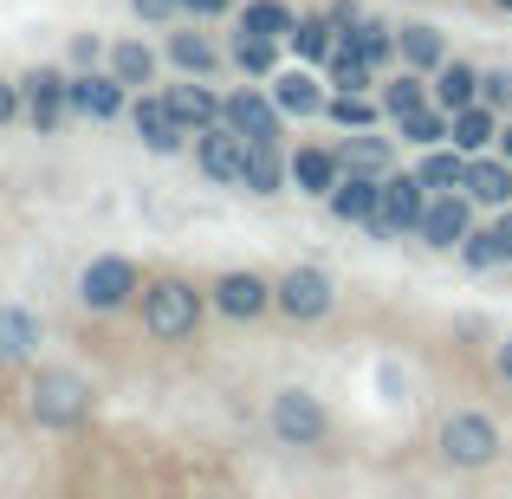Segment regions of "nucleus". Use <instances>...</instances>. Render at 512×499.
Segmentation results:
<instances>
[{
	"mask_svg": "<svg viewBox=\"0 0 512 499\" xmlns=\"http://www.w3.org/2000/svg\"><path fill=\"white\" fill-rule=\"evenodd\" d=\"M163 104L175 111V124H182L188 137H195V130H208V124H221V98H214L208 85H169Z\"/></svg>",
	"mask_w": 512,
	"mask_h": 499,
	"instance_id": "obj_17",
	"label": "nucleus"
},
{
	"mask_svg": "<svg viewBox=\"0 0 512 499\" xmlns=\"http://www.w3.org/2000/svg\"><path fill=\"white\" fill-rule=\"evenodd\" d=\"M461 247H467V260H474V266H500V247H493V227H487V234H467Z\"/></svg>",
	"mask_w": 512,
	"mask_h": 499,
	"instance_id": "obj_37",
	"label": "nucleus"
},
{
	"mask_svg": "<svg viewBox=\"0 0 512 499\" xmlns=\"http://www.w3.org/2000/svg\"><path fill=\"white\" fill-rule=\"evenodd\" d=\"M344 39H350V46H357V52H363L370 65H383L389 52H396V33H389V26H376V20H357V26H350Z\"/></svg>",
	"mask_w": 512,
	"mask_h": 499,
	"instance_id": "obj_34",
	"label": "nucleus"
},
{
	"mask_svg": "<svg viewBox=\"0 0 512 499\" xmlns=\"http://www.w3.org/2000/svg\"><path fill=\"white\" fill-rule=\"evenodd\" d=\"M325 117L344 130H370L376 124V104L363 98V91H338V98H325Z\"/></svg>",
	"mask_w": 512,
	"mask_h": 499,
	"instance_id": "obj_30",
	"label": "nucleus"
},
{
	"mask_svg": "<svg viewBox=\"0 0 512 499\" xmlns=\"http://www.w3.org/2000/svg\"><path fill=\"white\" fill-rule=\"evenodd\" d=\"M137 7V20H169V13H182V0H130Z\"/></svg>",
	"mask_w": 512,
	"mask_h": 499,
	"instance_id": "obj_39",
	"label": "nucleus"
},
{
	"mask_svg": "<svg viewBox=\"0 0 512 499\" xmlns=\"http://www.w3.org/2000/svg\"><path fill=\"white\" fill-rule=\"evenodd\" d=\"M273 435L286 441V448H312V441H325V409H318V396H305V389H279L273 396Z\"/></svg>",
	"mask_w": 512,
	"mask_h": 499,
	"instance_id": "obj_7",
	"label": "nucleus"
},
{
	"mask_svg": "<svg viewBox=\"0 0 512 499\" xmlns=\"http://www.w3.org/2000/svg\"><path fill=\"white\" fill-rule=\"evenodd\" d=\"M422 104H428V85H422L415 72H402L396 85H383V117H396V124H402L409 111H422Z\"/></svg>",
	"mask_w": 512,
	"mask_h": 499,
	"instance_id": "obj_29",
	"label": "nucleus"
},
{
	"mask_svg": "<svg viewBox=\"0 0 512 499\" xmlns=\"http://www.w3.org/2000/svg\"><path fill=\"white\" fill-rule=\"evenodd\" d=\"M234 0H182V13H195V20H214V13H227Z\"/></svg>",
	"mask_w": 512,
	"mask_h": 499,
	"instance_id": "obj_40",
	"label": "nucleus"
},
{
	"mask_svg": "<svg viewBox=\"0 0 512 499\" xmlns=\"http://www.w3.org/2000/svg\"><path fill=\"white\" fill-rule=\"evenodd\" d=\"M448 124H454L448 111H428V104H422V111H409V117H402V137H409V143H422V150H435V143L448 137Z\"/></svg>",
	"mask_w": 512,
	"mask_h": 499,
	"instance_id": "obj_33",
	"label": "nucleus"
},
{
	"mask_svg": "<svg viewBox=\"0 0 512 499\" xmlns=\"http://www.w3.org/2000/svg\"><path fill=\"white\" fill-rule=\"evenodd\" d=\"M195 163L208 182H240V169H247V137L227 124H208L195 130Z\"/></svg>",
	"mask_w": 512,
	"mask_h": 499,
	"instance_id": "obj_10",
	"label": "nucleus"
},
{
	"mask_svg": "<svg viewBox=\"0 0 512 499\" xmlns=\"http://www.w3.org/2000/svg\"><path fill=\"white\" fill-rule=\"evenodd\" d=\"M214 312L221 318H260L266 305H273V286H266L260 273H227V279H214Z\"/></svg>",
	"mask_w": 512,
	"mask_h": 499,
	"instance_id": "obj_13",
	"label": "nucleus"
},
{
	"mask_svg": "<svg viewBox=\"0 0 512 499\" xmlns=\"http://www.w3.org/2000/svg\"><path fill=\"white\" fill-rule=\"evenodd\" d=\"M221 124L240 130L247 143H279V104L260 91H234V98H221Z\"/></svg>",
	"mask_w": 512,
	"mask_h": 499,
	"instance_id": "obj_12",
	"label": "nucleus"
},
{
	"mask_svg": "<svg viewBox=\"0 0 512 499\" xmlns=\"http://www.w3.org/2000/svg\"><path fill=\"white\" fill-rule=\"evenodd\" d=\"M111 72L137 91V85H150V78H156V52L143 46V39H117V46H111Z\"/></svg>",
	"mask_w": 512,
	"mask_h": 499,
	"instance_id": "obj_27",
	"label": "nucleus"
},
{
	"mask_svg": "<svg viewBox=\"0 0 512 499\" xmlns=\"http://www.w3.org/2000/svg\"><path fill=\"white\" fill-rule=\"evenodd\" d=\"M467 201H480V208H506L512 201V156L506 163H493V156H480V163H467Z\"/></svg>",
	"mask_w": 512,
	"mask_h": 499,
	"instance_id": "obj_18",
	"label": "nucleus"
},
{
	"mask_svg": "<svg viewBox=\"0 0 512 499\" xmlns=\"http://www.w3.org/2000/svg\"><path fill=\"white\" fill-rule=\"evenodd\" d=\"M234 65H240V72H273V65H279V39L234 33Z\"/></svg>",
	"mask_w": 512,
	"mask_h": 499,
	"instance_id": "obj_32",
	"label": "nucleus"
},
{
	"mask_svg": "<svg viewBox=\"0 0 512 499\" xmlns=\"http://www.w3.org/2000/svg\"><path fill=\"white\" fill-rule=\"evenodd\" d=\"M331 46H338V26H331V13H318V20H299V26H292V52H299L305 65H325Z\"/></svg>",
	"mask_w": 512,
	"mask_h": 499,
	"instance_id": "obj_26",
	"label": "nucleus"
},
{
	"mask_svg": "<svg viewBox=\"0 0 512 499\" xmlns=\"http://www.w3.org/2000/svg\"><path fill=\"white\" fill-rule=\"evenodd\" d=\"M422 208H428V182H422V175H389V182H383V195H376L370 234H376V240L409 234V227L422 221Z\"/></svg>",
	"mask_w": 512,
	"mask_h": 499,
	"instance_id": "obj_4",
	"label": "nucleus"
},
{
	"mask_svg": "<svg viewBox=\"0 0 512 499\" xmlns=\"http://www.w3.org/2000/svg\"><path fill=\"white\" fill-rule=\"evenodd\" d=\"M137 292H143V273H137V260H124V253H98V260L78 273V305H85L91 318L124 312Z\"/></svg>",
	"mask_w": 512,
	"mask_h": 499,
	"instance_id": "obj_3",
	"label": "nucleus"
},
{
	"mask_svg": "<svg viewBox=\"0 0 512 499\" xmlns=\"http://www.w3.org/2000/svg\"><path fill=\"white\" fill-rule=\"evenodd\" d=\"M396 52H402V65H415V72H435L441 59H448V46H441V33L435 26H396Z\"/></svg>",
	"mask_w": 512,
	"mask_h": 499,
	"instance_id": "obj_24",
	"label": "nucleus"
},
{
	"mask_svg": "<svg viewBox=\"0 0 512 499\" xmlns=\"http://www.w3.org/2000/svg\"><path fill=\"white\" fill-rule=\"evenodd\" d=\"M279 182H286L279 143H247V169H240V188H253V195H279Z\"/></svg>",
	"mask_w": 512,
	"mask_h": 499,
	"instance_id": "obj_25",
	"label": "nucleus"
},
{
	"mask_svg": "<svg viewBox=\"0 0 512 499\" xmlns=\"http://www.w3.org/2000/svg\"><path fill=\"white\" fill-rule=\"evenodd\" d=\"M493 454H500V428H493L487 415L461 409V415H448V422H441V461H454V467H487Z\"/></svg>",
	"mask_w": 512,
	"mask_h": 499,
	"instance_id": "obj_6",
	"label": "nucleus"
},
{
	"mask_svg": "<svg viewBox=\"0 0 512 499\" xmlns=\"http://www.w3.org/2000/svg\"><path fill=\"white\" fill-rule=\"evenodd\" d=\"M338 163H344V169H370V175H383V169H389V143H383V137H350Z\"/></svg>",
	"mask_w": 512,
	"mask_h": 499,
	"instance_id": "obj_35",
	"label": "nucleus"
},
{
	"mask_svg": "<svg viewBox=\"0 0 512 499\" xmlns=\"http://www.w3.org/2000/svg\"><path fill=\"white\" fill-rule=\"evenodd\" d=\"M169 59L182 65L188 78H208L214 65H221V52H214V46H208L201 33H169Z\"/></svg>",
	"mask_w": 512,
	"mask_h": 499,
	"instance_id": "obj_28",
	"label": "nucleus"
},
{
	"mask_svg": "<svg viewBox=\"0 0 512 499\" xmlns=\"http://www.w3.org/2000/svg\"><path fill=\"white\" fill-rule=\"evenodd\" d=\"M130 124H137L143 150H156V156H175V150H182V137H188L163 98H137V104H130Z\"/></svg>",
	"mask_w": 512,
	"mask_h": 499,
	"instance_id": "obj_14",
	"label": "nucleus"
},
{
	"mask_svg": "<svg viewBox=\"0 0 512 499\" xmlns=\"http://www.w3.org/2000/svg\"><path fill=\"white\" fill-rule=\"evenodd\" d=\"M480 98V72H474V65H461V59H441L435 65V104H441V111H461V104H474Z\"/></svg>",
	"mask_w": 512,
	"mask_h": 499,
	"instance_id": "obj_21",
	"label": "nucleus"
},
{
	"mask_svg": "<svg viewBox=\"0 0 512 499\" xmlns=\"http://www.w3.org/2000/svg\"><path fill=\"white\" fill-rule=\"evenodd\" d=\"M493 247H500V260H512V214L493 221Z\"/></svg>",
	"mask_w": 512,
	"mask_h": 499,
	"instance_id": "obj_42",
	"label": "nucleus"
},
{
	"mask_svg": "<svg viewBox=\"0 0 512 499\" xmlns=\"http://www.w3.org/2000/svg\"><path fill=\"white\" fill-rule=\"evenodd\" d=\"M480 98H487L493 111H500V104H512V72H487V78H480Z\"/></svg>",
	"mask_w": 512,
	"mask_h": 499,
	"instance_id": "obj_38",
	"label": "nucleus"
},
{
	"mask_svg": "<svg viewBox=\"0 0 512 499\" xmlns=\"http://www.w3.org/2000/svg\"><path fill=\"white\" fill-rule=\"evenodd\" d=\"M292 26H299V13H292L286 0H247V7H240V33H260V39H292Z\"/></svg>",
	"mask_w": 512,
	"mask_h": 499,
	"instance_id": "obj_23",
	"label": "nucleus"
},
{
	"mask_svg": "<svg viewBox=\"0 0 512 499\" xmlns=\"http://www.w3.org/2000/svg\"><path fill=\"white\" fill-rule=\"evenodd\" d=\"M506 7H512V0H506Z\"/></svg>",
	"mask_w": 512,
	"mask_h": 499,
	"instance_id": "obj_45",
	"label": "nucleus"
},
{
	"mask_svg": "<svg viewBox=\"0 0 512 499\" xmlns=\"http://www.w3.org/2000/svg\"><path fill=\"white\" fill-rule=\"evenodd\" d=\"M448 137H454V150L480 156L493 137H500V117H493V104H461V111H454V124H448Z\"/></svg>",
	"mask_w": 512,
	"mask_h": 499,
	"instance_id": "obj_20",
	"label": "nucleus"
},
{
	"mask_svg": "<svg viewBox=\"0 0 512 499\" xmlns=\"http://www.w3.org/2000/svg\"><path fill=\"white\" fill-rule=\"evenodd\" d=\"M39 350V318L26 305H0V363H26Z\"/></svg>",
	"mask_w": 512,
	"mask_h": 499,
	"instance_id": "obj_19",
	"label": "nucleus"
},
{
	"mask_svg": "<svg viewBox=\"0 0 512 499\" xmlns=\"http://www.w3.org/2000/svg\"><path fill=\"white\" fill-rule=\"evenodd\" d=\"M376 195H383V175H370V169H344L338 175V188H331V214L338 221H363L370 227V214H376Z\"/></svg>",
	"mask_w": 512,
	"mask_h": 499,
	"instance_id": "obj_15",
	"label": "nucleus"
},
{
	"mask_svg": "<svg viewBox=\"0 0 512 499\" xmlns=\"http://www.w3.org/2000/svg\"><path fill=\"white\" fill-rule=\"evenodd\" d=\"M273 305L286 318H299V325L325 318L331 312V273H318V266H292V273L273 286Z\"/></svg>",
	"mask_w": 512,
	"mask_h": 499,
	"instance_id": "obj_8",
	"label": "nucleus"
},
{
	"mask_svg": "<svg viewBox=\"0 0 512 499\" xmlns=\"http://www.w3.org/2000/svg\"><path fill=\"white\" fill-rule=\"evenodd\" d=\"M26 117V98H20V78H0V130Z\"/></svg>",
	"mask_w": 512,
	"mask_h": 499,
	"instance_id": "obj_36",
	"label": "nucleus"
},
{
	"mask_svg": "<svg viewBox=\"0 0 512 499\" xmlns=\"http://www.w3.org/2000/svg\"><path fill=\"white\" fill-rule=\"evenodd\" d=\"M72 111L91 117V124H111V117L130 111V85L117 72H78L72 78Z\"/></svg>",
	"mask_w": 512,
	"mask_h": 499,
	"instance_id": "obj_9",
	"label": "nucleus"
},
{
	"mask_svg": "<svg viewBox=\"0 0 512 499\" xmlns=\"http://www.w3.org/2000/svg\"><path fill=\"white\" fill-rule=\"evenodd\" d=\"M273 104H279V117H318L325 111V85L305 65H292V72L273 78Z\"/></svg>",
	"mask_w": 512,
	"mask_h": 499,
	"instance_id": "obj_16",
	"label": "nucleus"
},
{
	"mask_svg": "<svg viewBox=\"0 0 512 499\" xmlns=\"http://www.w3.org/2000/svg\"><path fill=\"white\" fill-rule=\"evenodd\" d=\"M286 175L305 188V195H331V188H338V175H344V163H338L331 150H299V156L286 163Z\"/></svg>",
	"mask_w": 512,
	"mask_h": 499,
	"instance_id": "obj_22",
	"label": "nucleus"
},
{
	"mask_svg": "<svg viewBox=\"0 0 512 499\" xmlns=\"http://www.w3.org/2000/svg\"><path fill=\"white\" fill-rule=\"evenodd\" d=\"M20 98H26V124H33L39 137H52V130L72 117V78L52 72V65H39V72L20 78Z\"/></svg>",
	"mask_w": 512,
	"mask_h": 499,
	"instance_id": "obj_5",
	"label": "nucleus"
},
{
	"mask_svg": "<svg viewBox=\"0 0 512 499\" xmlns=\"http://www.w3.org/2000/svg\"><path fill=\"white\" fill-rule=\"evenodd\" d=\"M500 137H506V156H512V124H506V130H500Z\"/></svg>",
	"mask_w": 512,
	"mask_h": 499,
	"instance_id": "obj_44",
	"label": "nucleus"
},
{
	"mask_svg": "<svg viewBox=\"0 0 512 499\" xmlns=\"http://www.w3.org/2000/svg\"><path fill=\"white\" fill-rule=\"evenodd\" d=\"M201 292L188 286V279H156L150 292H143V331L156 337V344H182V337H195L201 325Z\"/></svg>",
	"mask_w": 512,
	"mask_h": 499,
	"instance_id": "obj_2",
	"label": "nucleus"
},
{
	"mask_svg": "<svg viewBox=\"0 0 512 499\" xmlns=\"http://www.w3.org/2000/svg\"><path fill=\"white\" fill-rule=\"evenodd\" d=\"M422 182H428V188H461V182H467V150H428Z\"/></svg>",
	"mask_w": 512,
	"mask_h": 499,
	"instance_id": "obj_31",
	"label": "nucleus"
},
{
	"mask_svg": "<svg viewBox=\"0 0 512 499\" xmlns=\"http://www.w3.org/2000/svg\"><path fill=\"white\" fill-rule=\"evenodd\" d=\"M357 20H363V13L350 7V0H331V26H338V33H350V26H357Z\"/></svg>",
	"mask_w": 512,
	"mask_h": 499,
	"instance_id": "obj_41",
	"label": "nucleus"
},
{
	"mask_svg": "<svg viewBox=\"0 0 512 499\" xmlns=\"http://www.w3.org/2000/svg\"><path fill=\"white\" fill-rule=\"evenodd\" d=\"M26 415H33L39 428H52V435L85 428L91 422V383L78 370H39L33 389H26Z\"/></svg>",
	"mask_w": 512,
	"mask_h": 499,
	"instance_id": "obj_1",
	"label": "nucleus"
},
{
	"mask_svg": "<svg viewBox=\"0 0 512 499\" xmlns=\"http://www.w3.org/2000/svg\"><path fill=\"white\" fill-rule=\"evenodd\" d=\"M415 234L428 240V247H461L467 234H474V214H467V195H454V188H441L435 201L422 208V221H415Z\"/></svg>",
	"mask_w": 512,
	"mask_h": 499,
	"instance_id": "obj_11",
	"label": "nucleus"
},
{
	"mask_svg": "<svg viewBox=\"0 0 512 499\" xmlns=\"http://www.w3.org/2000/svg\"><path fill=\"white\" fill-rule=\"evenodd\" d=\"M493 363H500V376H506V383H512V337H506V344H500V357H493Z\"/></svg>",
	"mask_w": 512,
	"mask_h": 499,
	"instance_id": "obj_43",
	"label": "nucleus"
}]
</instances>
